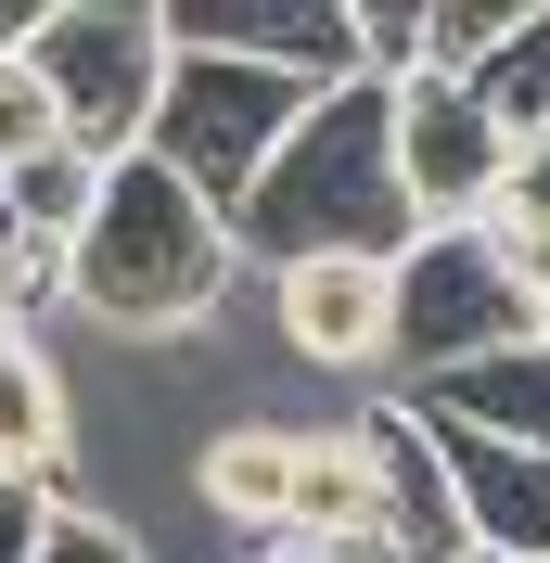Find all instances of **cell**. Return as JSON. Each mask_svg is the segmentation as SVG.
I'll list each match as a JSON object with an SVG mask.
<instances>
[{
    "instance_id": "6da1fadb",
    "label": "cell",
    "mask_w": 550,
    "mask_h": 563,
    "mask_svg": "<svg viewBox=\"0 0 550 563\" xmlns=\"http://www.w3.org/2000/svg\"><path fill=\"white\" fill-rule=\"evenodd\" d=\"M231 282H243L231 218H218L179 167L116 154L103 206L77 218V244H65V308L90 320V333H116V346H179L193 320H218Z\"/></svg>"
},
{
    "instance_id": "7a4b0ae2",
    "label": "cell",
    "mask_w": 550,
    "mask_h": 563,
    "mask_svg": "<svg viewBox=\"0 0 550 563\" xmlns=\"http://www.w3.org/2000/svg\"><path fill=\"white\" fill-rule=\"evenodd\" d=\"M410 192H397V129H384V90L372 77H345L320 90L282 154L256 167V192L231 206V256L256 282L295 269V256H410Z\"/></svg>"
},
{
    "instance_id": "3957f363",
    "label": "cell",
    "mask_w": 550,
    "mask_h": 563,
    "mask_svg": "<svg viewBox=\"0 0 550 563\" xmlns=\"http://www.w3.org/2000/svg\"><path fill=\"white\" fill-rule=\"evenodd\" d=\"M26 77L52 90V129L116 167L154 129V90H167V13L154 0H38L26 13Z\"/></svg>"
},
{
    "instance_id": "277c9868",
    "label": "cell",
    "mask_w": 550,
    "mask_h": 563,
    "mask_svg": "<svg viewBox=\"0 0 550 563\" xmlns=\"http://www.w3.org/2000/svg\"><path fill=\"white\" fill-rule=\"evenodd\" d=\"M308 103H320V90H295V77H270V65H231V52H167V90H154L141 154H154V167H179L218 218H231Z\"/></svg>"
},
{
    "instance_id": "5b68a950",
    "label": "cell",
    "mask_w": 550,
    "mask_h": 563,
    "mask_svg": "<svg viewBox=\"0 0 550 563\" xmlns=\"http://www.w3.org/2000/svg\"><path fill=\"white\" fill-rule=\"evenodd\" d=\"M486 346H538L525 282L499 269L486 231H422V244L397 256V346H384V397L436 385V372H461V358H486Z\"/></svg>"
},
{
    "instance_id": "8992f818",
    "label": "cell",
    "mask_w": 550,
    "mask_h": 563,
    "mask_svg": "<svg viewBox=\"0 0 550 563\" xmlns=\"http://www.w3.org/2000/svg\"><path fill=\"white\" fill-rule=\"evenodd\" d=\"M384 129H397V192H410V231H486V192H499V154L513 141L486 129V103L461 77H397L384 90Z\"/></svg>"
},
{
    "instance_id": "52a82bcc",
    "label": "cell",
    "mask_w": 550,
    "mask_h": 563,
    "mask_svg": "<svg viewBox=\"0 0 550 563\" xmlns=\"http://www.w3.org/2000/svg\"><path fill=\"white\" fill-rule=\"evenodd\" d=\"M270 346L295 372H384L397 256H295V269H270Z\"/></svg>"
},
{
    "instance_id": "ba28073f",
    "label": "cell",
    "mask_w": 550,
    "mask_h": 563,
    "mask_svg": "<svg viewBox=\"0 0 550 563\" xmlns=\"http://www.w3.org/2000/svg\"><path fill=\"white\" fill-rule=\"evenodd\" d=\"M270 551H384V474L359 422H282V526Z\"/></svg>"
},
{
    "instance_id": "9c48e42d",
    "label": "cell",
    "mask_w": 550,
    "mask_h": 563,
    "mask_svg": "<svg viewBox=\"0 0 550 563\" xmlns=\"http://www.w3.org/2000/svg\"><path fill=\"white\" fill-rule=\"evenodd\" d=\"M448 461V499H461V538L486 563H550V449H486L461 422H422Z\"/></svg>"
},
{
    "instance_id": "30bf717a",
    "label": "cell",
    "mask_w": 550,
    "mask_h": 563,
    "mask_svg": "<svg viewBox=\"0 0 550 563\" xmlns=\"http://www.w3.org/2000/svg\"><path fill=\"white\" fill-rule=\"evenodd\" d=\"M359 435H372V474H384V563H461L474 538H461V499H448V461L422 435V410L410 397H372Z\"/></svg>"
},
{
    "instance_id": "8fae6325",
    "label": "cell",
    "mask_w": 550,
    "mask_h": 563,
    "mask_svg": "<svg viewBox=\"0 0 550 563\" xmlns=\"http://www.w3.org/2000/svg\"><path fill=\"white\" fill-rule=\"evenodd\" d=\"M65 461H77V385H65V358L38 346V320H0V474L65 487Z\"/></svg>"
},
{
    "instance_id": "7c38bea8",
    "label": "cell",
    "mask_w": 550,
    "mask_h": 563,
    "mask_svg": "<svg viewBox=\"0 0 550 563\" xmlns=\"http://www.w3.org/2000/svg\"><path fill=\"white\" fill-rule=\"evenodd\" d=\"M410 410L461 422L486 449H550V346H486L461 372H436V385H410Z\"/></svg>"
},
{
    "instance_id": "4fadbf2b",
    "label": "cell",
    "mask_w": 550,
    "mask_h": 563,
    "mask_svg": "<svg viewBox=\"0 0 550 563\" xmlns=\"http://www.w3.org/2000/svg\"><path fill=\"white\" fill-rule=\"evenodd\" d=\"M461 90L486 103V129H499V141H550V0H513L499 52H486Z\"/></svg>"
},
{
    "instance_id": "5bb4252c",
    "label": "cell",
    "mask_w": 550,
    "mask_h": 563,
    "mask_svg": "<svg viewBox=\"0 0 550 563\" xmlns=\"http://www.w3.org/2000/svg\"><path fill=\"white\" fill-rule=\"evenodd\" d=\"M0 206H13V231H38V244H77V218L103 206V167H90L77 141H52V154H26V167L0 179Z\"/></svg>"
},
{
    "instance_id": "9a60e30c",
    "label": "cell",
    "mask_w": 550,
    "mask_h": 563,
    "mask_svg": "<svg viewBox=\"0 0 550 563\" xmlns=\"http://www.w3.org/2000/svg\"><path fill=\"white\" fill-rule=\"evenodd\" d=\"M486 231H499V244H550V141H513V154H499Z\"/></svg>"
},
{
    "instance_id": "2e32d148",
    "label": "cell",
    "mask_w": 550,
    "mask_h": 563,
    "mask_svg": "<svg viewBox=\"0 0 550 563\" xmlns=\"http://www.w3.org/2000/svg\"><path fill=\"white\" fill-rule=\"evenodd\" d=\"M38 563H141V526H116L103 499L52 487V526H38Z\"/></svg>"
},
{
    "instance_id": "e0dca14e",
    "label": "cell",
    "mask_w": 550,
    "mask_h": 563,
    "mask_svg": "<svg viewBox=\"0 0 550 563\" xmlns=\"http://www.w3.org/2000/svg\"><path fill=\"white\" fill-rule=\"evenodd\" d=\"M52 141H65L52 129V90L26 77V52H0V179L26 167V154H52Z\"/></svg>"
},
{
    "instance_id": "ac0fdd59",
    "label": "cell",
    "mask_w": 550,
    "mask_h": 563,
    "mask_svg": "<svg viewBox=\"0 0 550 563\" xmlns=\"http://www.w3.org/2000/svg\"><path fill=\"white\" fill-rule=\"evenodd\" d=\"M38 526H52V487L0 474V563H38Z\"/></svg>"
},
{
    "instance_id": "d6986e66",
    "label": "cell",
    "mask_w": 550,
    "mask_h": 563,
    "mask_svg": "<svg viewBox=\"0 0 550 563\" xmlns=\"http://www.w3.org/2000/svg\"><path fill=\"white\" fill-rule=\"evenodd\" d=\"M231 563H384V551H231Z\"/></svg>"
},
{
    "instance_id": "ffe728a7",
    "label": "cell",
    "mask_w": 550,
    "mask_h": 563,
    "mask_svg": "<svg viewBox=\"0 0 550 563\" xmlns=\"http://www.w3.org/2000/svg\"><path fill=\"white\" fill-rule=\"evenodd\" d=\"M461 563H486V551H461Z\"/></svg>"
},
{
    "instance_id": "44dd1931",
    "label": "cell",
    "mask_w": 550,
    "mask_h": 563,
    "mask_svg": "<svg viewBox=\"0 0 550 563\" xmlns=\"http://www.w3.org/2000/svg\"><path fill=\"white\" fill-rule=\"evenodd\" d=\"M538 346H550V333H538Z\"/></svg>"
}]
</instances>
